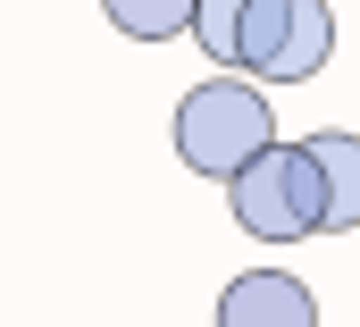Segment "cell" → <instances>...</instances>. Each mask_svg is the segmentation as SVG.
I'll return each instance as SVG.
<instances>
[{
	"mask_svg": "<svg viewBox=\"0 0 360 327\" xmlns=\"http://www.w3.org/2000/svg\"><path fill=\"white\" fill-rule=\"evenodd\" d=\"M276 143V109H269V92L260 84H243V76H210V84H193L176 101V160L193 168V176H235L243 160H260Z\"/></svg>",
	"mask_w": 360,
	"mask_h": 327,
	"instance_id": "6da1fadb",
	"label": "cell"
},
{
	"mask_svg": "<svg viewBox=\"0 0 360 327\" xmlns=\"http://www.w3.org/2000/svg\"><path fill=\"white\" fill-rule=\"evenodd\" d=\"M226 210H235V227L243 235H260V244H302V235H319V168L302 143H269L260 160H243L226 176Z\"/></svg>",
	"mask_w": 360,
	"mask_h": 327,
	"instance_id": "7a4b0ae2",
	"label": "cell"
},
{
	"mask_svg": "<svg viewBox=\"0 0 360 327\" xmlns=\"http://www.w3.org/2000/svg\"><path fill=\"white\" fill-rule=\"evenodd\" d=\"M335 59V17L327 0H252L235 25V76L260 84H310Z\"/></svg>",
	"mask_w": 360,
	"mask_h": 327,
	"instance_id": "3957f363",
	"label": "cell"
},
{
	"mask_svg": "<svg viewBox=\"0 0 360 327\" xmlns=\"http://www.w3.org/2000/svg\"><path fill=\"white\" fill-rule=\"evenodd\" d=\"M218 327H319V302L302 277L285 269H243L226 294H218Z\"/></svg>",
	"mask_w": 360,
	"mask_h": 327,
	"instance_id": "277c9868",
	"label": "cell"
},
{
	"mask_svg": "<svg viewBox=\"0 0 360 327\" xmlns=\"http://www.w3.org/2000/svg\"><path fill=\"white\" fill-rule=\"evenodd\" d=\"M302 152L319 168V235H352L360 227V135L327 126V135H310Z\"/></svg>",
	"mask_w": 360,
	"mask_h": 327,
	"instance_id": "5b68a950",
	"label": "cell"
},
{
	"mask_svg": "<svg viewBox=\"0 0 360 327\" xmlns=\"http://www.w3.org/2000/svg\"><path fill=\"white\" fill-rule=\"evenodd\" d=\"M101 8H109V25L126 42H176L193 25V0H101Z\"/></svg>",
	"mask_w": 360,
	"mask_h": 327,
	"instance_id": "8992f818",
	"label": "cell"
},
{
	"mask_svg": "<svg viewBox=\"0 0 360 327\" xmlns=\"http://www.w3.org/2000/svg\"><path fill=\"white\" fill-rule=\"evenodd\" d=\"M243 8H252V0H193V25H184V34L210 51L218 76H235V25H243Z\"/></svg>",
	"mask_w": 360,
	"mask_h": 327,
	"instance_id": "52a82bcc",
	"label": "cell"
}]
</instances>
